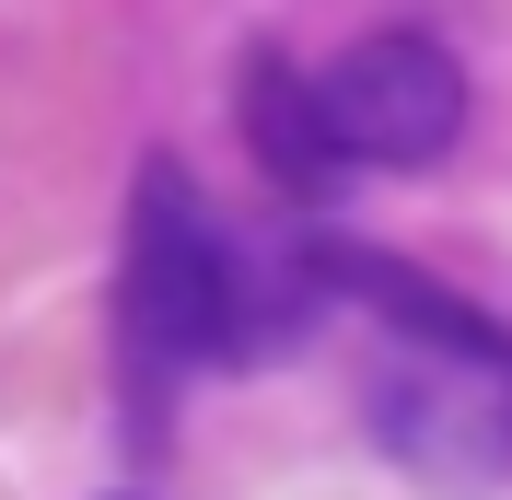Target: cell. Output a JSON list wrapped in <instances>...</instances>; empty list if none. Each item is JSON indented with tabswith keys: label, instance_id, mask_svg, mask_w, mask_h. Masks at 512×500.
Returning <instances> with one entry per match:
<instances>
[{
	"label": "cell",
	"instance_id": "4",
	"mask_svg": "<svg viewBox=\"0 0 512 500\" xmlns=\"http://www.w3.org/2000/svg\"><path fill=\"white\" fill-rule=\"evenodd\" d=\"M245 128H256V152H268V175H280V187H326V175H338L326 117H315V82H291L280 59H256V82H245Z\"/></svg>",
	"mask_w": 512,
	"mask_h": 500
},
{
	"label": "cell",
	"instance_id": "2",
	"mask_svg": "<svg viewBox=\"0 0 512 500\" xmlns=\"http://www.w3.org/2000/svg\"><path fill=\"white\" fill-rule=\"evenodd\" d=\"M373 431L396 442V466L419 477H512V338H384L373 361Z\"/></svg>",
	"mask_w": 512,
	"mask_h": 500
},
{
	"label": "cell",
	"instance_id": "3",
	"mask_svg": "<svg viewBox=\"0 0 512 500\" xmlns=\"http://www.w3.org/2000/svg\"><path fill=\"white\" fill-rule=\"evenodd\" d=\"M315 117L338 163H431L466 128V70L431 35H361L315 70Z\"/></svg>",
	"mask_w": 512,
	"mask_h": 500
},
{
	"label": "cell",
	"instance_id": "1",
	"mask_svg": "<svg viewBox=\"0 0 512 500\" xmlns=\"http://www.w3.org/2000/svg\"><path fill=\"white\" fill-rule=\"evenodd\" d=\"M128 349L140 373H198L245 338V256L210 221V198L187 187V163H140V198H128Z\"/></svg>",
	"mask_w": 512,
	"mask_h": 500
}]
</instances>
